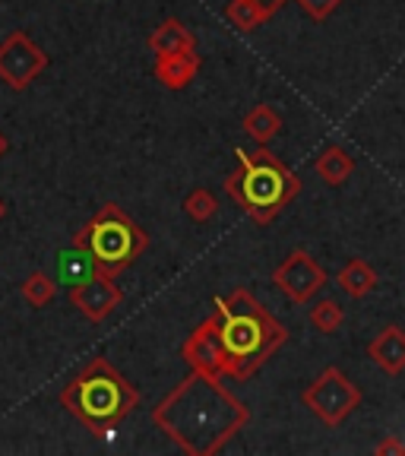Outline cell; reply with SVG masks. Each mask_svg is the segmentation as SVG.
Wrapping results in <instances>:
<instances>
[{"label":"cell","mask_w":405,"mask_h":456,"mask_svg":"<svg viewBox=\"0 0 405 456\" xmlns=\"http://www.w3.org/2000/svg\"><path fill=\"white\" fill-rule=\"evenodd\" d=\"M95 273H101L99 264H95L93 254L85 248H79V244H73V248L57 254V282L67 285V289H77V285L89 282Z\"/></svg>","instance_id":"13"},{"label":"cell","mask_w":405,"mask_h":456,"mask_svg":"<svg viewBox=\"0 0 405 456\" xmlns=\"http://www.w3.org/2000/svg\"><path fill=\"white\" fill-rule=\"evenodd\" d=\"M374 453L377 456H405V444L399 441V437H386V441H380L377 447H374Z\"/></svg>","instance_id":"23"},{"label":"cell","mask_w":405,"mask_h":456,"mask_svg":"<svg viewBox=\"0 0 405 456\" xmlns=\"http://www.w3.org/2000/svg\"><path fill=\"white\" fill-rule=\"evenodd\" d=\"M73 244L89 250L101 273L117 276V273H124L127 266H134L142 256V250L150 248V235H146L140 222L130 219L117 203H105V207L73 235Z\"/></svg>","instance_id":"5"},{"label":"cell","mask_w":405,"mask_h":456,"mask_svg":"<svg viewBox=\"0 0 405 456\" xmlns=\"http://www.w3.org/2000/svg\"><path fill=\"white\" fill-rule=\"evenodd\" d=\"M181 207H184V213L190 222L207 225V222H213L215 213H219V200H215V193L209 191V187H193V191L184 197Z\"/></svg>","instance_id":"19"},{"label":"cell","mask_w":405,"mask_h":456,"mask_svg":"<svg viewBox=\"0 0 405 456\" xmlns=\"http://www.w3.org/2000/svg\"><path fill=\"white\" fill-rule=\"evenodd\" d=\"M244 134L256 142V146H270L279 134H282V118L272 105H256L254 111L244 118Z\"/></svg>","instance_id":"17"},{"label":"cell","mask_w":405,"mask_h":456,"mask_svg":"<svg viewBox=\"0 0 405 456\" xmlns=\"http://www.w3.org/2000/svg\"><path fill=\"white\" fill-rule=\"evenodd\" d=\"M0 216H4V203H0Z\"/></svg>","instance_id":"26"},{"label":"cell","mask_w":405,"mask_h":456,"mask_svg":"<svg viewBox=\"0 0 405 456\" xmlns=\"http://www.w3.org/2000/svg\"><path fill=\"white\" fill-rule=\"evenodd\" d=\"M121 301H124V292L117 289L114 276H108V273H95L89 282L70 289V305L77 307L89 323L108 321V317L121 307Z\"/></svg>","instance_id":"10"},{"label":"cell","mask_w":405,"mask_h":456,"mask_svg":"<svg viewBox=\"0 0 405 456\" xmlns=\"http://www.w3.org/2000/svg\"><path fill=\"white\" fill-rule=\"evenodd\" d=\"M311 323L317 333L323 336H333L342 330V323H345V307L339 305V301L333 298H320V301H313L311 307Z\"/></svg>","instance_id":"20"},{"label":"cell","mask_w":405,"mask_h":456,"mask_svg":"<svg viewBox=\"0 0 405 456\" xmlns=\"http://www.w3.org/2000/svg\"><path fill=\"white\" fill-rule=\"evenodd\" d=\"M7 150H10V140L4 136V130H0V159L7 156Z\"/></svg>","instance_id":"25"},{"label":"cell","mask_w":405,"mask_h":456,"mask_svg":"<svg viewBox=\"0 0 405 456\" xmlns=\"http://www.w3.org/2000/svg\"><path fill=\"white\" fill-rule=\"evenodd\" d=\"M254 4H263L266 10H272V13H279V10L288 4V0H254Z\"/></svg>","instance_id":"24"},{"label":"cell","mask_w":405,"mask_h":456,"mask_svg":"<svg viewBox=\"0 0 405 456\" xmlns=\"http://www.w3.org/2000/svg\"><path fill=\"white\" fill-rule=\"evenodd\" d=\"M215 314L228 352V378L250 380L288 342V327L272 317L247 289L215 298Z\"/></svg>","instance_id":"2"},{"label":"cell","mask_w":405,"mask_h":456,"mask_svg":"<svg viewBox=\"0 0 405 456\" xmlns=\"http://www.w3.org/2000/svg\"><path fill=\"white\" fill-rule=\"evenodd\" d=\"M313 168H317V175H320L323 184L342 187L345 181L352 178V171H355V159L342 150V146L329 142V146H323V150H320V156H317Z\"/></svg>","instance_id":"16"},{"label":"cell","mask_w":405,"mask_h":456,"mask_svg":"<svg viewBox=\"0 0 405 456\" xmlns=\"http://www.w3.org/2000/svg\"><path fill=\"white\" fill-rule=\"evenodd\" d=\"M295 4H298L301 13H304L307 20H313V22H327L329 16L342 7V0H295Z\"/></svg>","instance_id":"22"},{"label":"cell","mask_w":405,"mask_h":456,"mask_svg":"<svg viewBox=\"0 0 405 456\" xmlns=\"http://www.w3.org/2000/svg\"><path fill=\"white\" fill-rule=\"evenodd\" d=\"M20 292L28 307H48L57 295V279L45 276V273H28Z\"/></svg>","instance_id":"21"},{"label":"cell","mask_w":405,"mask_h":456,"mask_svg":"<svg viewBox=\"0 0 405 456\" xmlns=\"http://www.w3.org/2000/svg\"><path fill=\"white\" fill-rule=\"evenodd\" d=\"M272 10H266L263 4H254V0H231L225 7V20L238 28V32H254V28L266 26L272 20Z\"/></svg>","instance_id":"18"},{"label":"cell","mask_w":405,"mask_h":456,"mask_svg":"<svg viewBox=\"0 0 405 456\" xmlns=\"http://www.w3.org/2000/svg\"><path fill=\"white\" fill-rule=\"evenodd\" d=\"M238 168L225 178V193L256 225H270L301 193V178L266 146L235 150Z\"/></svg>","instance_id":"4"},{"label":"cell","mask_w":405,"mask_h":456,"mask_svg":"<svg viewBox=\"0 0 405 456\" xmlns=\"http://www.w3.org/2000/svg\"><path fill=\"white\" fill-rule=\"evenodd\" d=\"M272 282H276L279 292L288 295L292 305H311V301L327 289L329 276L307 250L298 248L272 270Z\"/></svg>","instance_id":"8"},{"label":"cell","mask_w":405,"mask_h":456,"mask_svg":"<svg viewBox=\"0 0 405 456\" xmlns=\"http://www.w3.org/2000/svg\"><path fill=\"white\" fill-rule=\"evenodd\" d=\"M48 64H51V57L45 54V48L32 42L22 28H13V32L0 42V79H4L13 93H26L28 86L48 70Z\"/></svg>","instance_id":"7"},{"label":"cell","mask_w":405,"mask_h":456,"mask_svg":"<svg viewBox=\"0 0 405 456\" xmlns=\"http://www.w3.org/2000/svg\"><path fill=\"white\" fill-rule=\"evenodd\" d=\"M377 282L380 279H377V273H374V266H370L368 260H361V256H352L349 264L336 273V285L355 301L368 298V295L377 289Z\"/></svg>","instance_id":"15"},{"label":"cell","mask_w":405,"mask_h":456,"mask_svg":"<svg viewBox=\"0 0 405 456\" xmlns=\"http://www.w3.org/2000/svg\"><path fill=\"white\" fill-rule=\"evenodd\" d=\"M250 421L247 403L207 370H190L152 409V425L187 456H215Z\"/></svg>","instance_id":"1"},{"label":"cell","mask_w":405,"mask_h":456,"mask_svg":"<svg viewBox=\"0 0 405 456\" xmlns=\"http://www.w3.org/2000/svg\"><path fill=\"white\" fill-rule=\"evenodd\" d=\"M368 358L377 364L384 374L396 378L405 370V330L390 323V327L380 330L368 346Z\"/></svg>","instance_id":"11"},{"label":"cell","mask_w":405,"mask_h":456,"mask_svg":"<svg viewBox=\"0 0 405 456\" xmlns=\"http://www.w3.org/2000/svg\"><path fill=\"white\" fill-rule=\"evenodd\" d=\"M181 358L190 364V370H207L215 378H228V352L219 333V314L207 317L187 336L184 346H181Z\"/></svg>","instance_id":"9"},{"label":"cell","mask_w":405,"mask_h":456,"mask_svg":"<svg viewBox=\"0 0 405 456\" xmlns=\"http://www.w3.org/2000/svg\"><path fill=\"white\" fill-rule=\"evenodd\" d=\"M199 64H203V61H199L197 51H181V54L156 57V67H152V73H156V79L165 86V89H171V93H181V89H187V86L197 79Z\"/></svg>","instance_id":"12"},{"label":"cell","mask_w":405,"mask_h":456,"mask_svg":"<svg viewBox=\"0 0 405 456\" xmlns=\"http://www.w3.org/2000/svg\"><path fill=\"white\" fill-rule=\"evenodd\" d=\"M61 406L101 437L134 415L140 406V390L105 355H95L61 390Z\"/></svg>","instance_id":"3"},{"label":"cell","mask_w":405,"mask_h":456,"mask_svg":"<svg viewBox=\"0 0 405 456\" xmlns=\"http://www.w3.org/2000/svg\"><path fill=\"white\" fill-rule=\"evenodd\" d=\"M150 51L156 57H162V54H181V51H197V38H193V32L184 26L181 20H165L162 26L156 28L150 36Z\"/></svg>","instance_id":"14"},{"label":"cell","mask_w":405,"mask_h":456,"mask_svg":"<svg viewBox=\"0 0 405 456\" xmlns=\"http://www.w3.org/2000/svg\"><path fill=\"white\" fill-rule=\"evenodd\" d=\"M361 399H364L361 387L345 378L336 364L323 368L320 378L313 380V384H307L304 393H301V403L327 428H339L342 421L361 406Z\"/></svg>","instance_id":"6"}]
</instances>
